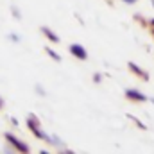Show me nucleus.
I'll return each instance as SVG.
<instances>
[{
  "label": "nucleus",
  "instance_id": "obj_1",
  "mask_svg": "<svg viewBox=\"0 0 154 154\" xmlns=\"http://www.w3.org/2000/svg\"><path fill=\"white\" fill-rule=\"evenodd\" d=\"M70 52L77 56V57H81V59H86V52H84V48L82 47H79V45H72L70 47Z\"/></svg>",
  "mask_w": 154,
  "mask_h": 154
},
{
  "label": "nucleus",
  "instance_id": "obj_2",
  "mask_svg": "<svg viewBox=\"0 0 154 154\" xmlns=\"http://www.w3.org/2000/svg\"><path fill=\"white\" fill-rule=\"evenodd\" d=\"M5 138H7V140H9V142H11V143H13L14 147H18L20 151H27V145H23L22 142H18V140H16L14 136H11V134H5Z\"/></svg>",
  "mask_w": 154,
  "mask_h": 154
},
{
  "label": "nucleus",
  "instance_id": "obj_3",
  "mask_svg": "<svg viewBox=\"0 0 154 154\" xmlns=\"http://www.w3.org/2000/svg\"><path fill=\"white\" fill-rule=\"evenodd\" d=\"M43 32H45V34H47V36H48V39H52V41H57V36H56V34H52V32H50V31H48V29H43Z\"/></svg>",
  "mask_w": 154,
  "mask_h": 154
},
{
  "label": "nucleus",
  "instance_id": "obj_4",
  "mask_svg": "<svg viewBox=\"0 0 154 154\" xmlns=\"http://www.w3.org/2000/svg\"><path fill=\"white\" fill-rule=\"evenodd\" d=\"M127 95H129V97H136V99H143L142 95H138V93H134V91H127Z\"/></svg>",
  "mask_w": 154,
  "mask_h": 154
},
{
  "label": "nucleus",
  "instance_id": "obj_5",
  "mask_svg": "<svg viewBox=\"0 0 154 154\" xmlns=\"http://www.w3.org/2000/svg\"><path fill=\"white\" fill-rule=\"evenodd\" d=\"M47 52H48V54H50V56H52V57H56V59H57V61H59V56H57V54H54V52H52V50H50V48H47Z\"/></svg>",
  "mask_w": 154,
  "mask_h": 154
}]
</instances>
